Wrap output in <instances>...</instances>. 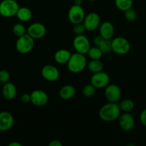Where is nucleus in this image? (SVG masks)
<instances>
[{
  "label": "nucleus",
  "mask_w": 146,
  "mask_h": 146,
  "mask_svg": "<svg viewBox=\"0 0 146 146\" xmlns=\"http://www.w3.org/2000/svg\"><path fill=\"white\" fill-rule=\"evenodd\" d=\"M120 111L117 103L108 102L100 108L99 111V118L105 122L115 121L120 115Z\"/></svg>",
  "instance_id": "f257e3e1"
},
{
  "label": "nucleus",
  "mask_w": 146,
  "mask_h": 146,
  "mask_svg": "<svg viewBox=\"0 0 146 146\" xmlns=\"http://www.w3.org/2000/svg\"><path fill=\"white\" fill-rule=\"evenodd\" d=\"M87 61L84 54L75 52L72 54L67 63V68L72 74H79L87 67Z\"/></svg>",
  "instance_id": "f03ea898"
},
{
  "label": "nucleus",
  "mask_w": 146,
  "mask_h": 146,
  "mask_svg": "<svg viewBox=\"0 0 146 146\" xmlns=\"http://www.w3.org/2000/svg\"><path fill=\"white\" fill-rule=\"evenodd\" d=\"M34 46V39L28 34L18 37L16 42V49L19 53L26 54L29 53Z\"/></svg>",
  "instance_id": "7ed1b4c3"
},
{
  "label": "nucleus",
  "mask_w": 146,
  "mask_h": 146,
  "mask_svg": "<svg viewBox=\"0 0 146 146\" xmlns=\"http://www.w3.org/2000/svg\"><path fill=\"white\" fill-rule=\"evenodd\" d=\"M19 8L17 0H3L0 2V15L7 18L14 17Z\"/></svg>",
  "instance_id": "20e7f679"
},
{
  "label": "nucleus",
  "mask_w": 146,
  "mask_h": 146,
  "mask_svg": "<svg viewBox=\"0 0 146 146\" xmlns=\"http://www.w3.org/2000/svg\"><path fill=\"white\" fill-rule=\"evenodd\" d=\"M112 51L119 55H125L130 50V44L125 38L117 36L111 41Z\"/></svg>",
  "instance_id": "39448f33"
},
{
  "label": "nucleus",
  "mask_w": 146,
  "mask_h": 146,
  "mask_svg": "<svg viewBox=\"0 0 146 146\" xmlns=\"http://www.w3.org/2000/svg\"><path fill=\"white\" fill-rule=\"evenodd\" d=\"M67 17L69 21L74 25L83 22L85 17V12L82 6L73 4L69 9Z\"/></svg>",
  "instance_id": "423d86ee"
},
{
  "label": "nucleus",
  "mask_w": 146,
  "mask_h": 146,
  "mask_svg": "<svg viewBox=\"0 0 146 146\" xmlns=\"http://www.w3.org/2000/svg\"><path fill=\"white\" fill-rule=\"evenodd\" d=\"M73 47L76 52L82 54H86L90 48V42L88 38L84 34L76 35L73 39Z\"/></svg>",
  "instance_id": "0eeeda50"
},
{
  "label": "nucleus",
  "mask_w": 146,
  "mask_h": 146,
  "mask_svg": "<svg viewBox=\"0 0 146 146\" xmlns=\"http://www.w3.org/2000/svg\"><path fill=\"white\" fill-rule=\"evenodd\" d=\"M110 76L103 71L93 74L90 78V84L96 88H104L110 84Z\"/></svg>",
  "instance_id": "6e6552de"
},
{
  "label": "nucleus",
  "mask_w": 146,
  "mask_h": 146,
  "mask_svg": "<svg viewBox=\"0 0 146 146\" xmlns=\"http://www.w3.org/2000/svg\"><path fill=\"white\" fill-rule=\"evenodd\" d=\"M121 90L116 84H109L104 88V96L108 102L117 103L121 98Z\"/></svg>",
  "instance_id": "1a4fd4ad"
},
{
  "label": "nucleus",
  "mask_w": 146,
  "mask_h": 146,
  "mask_svg": "<svg viewBox=\"0 0 146 146\" xmlns=\"http://www.w3.org/2000/svg\"><path fill=\"white\" fill-rule=\"evenodd\" d=\"M83 24L87 31H94L99 28L100 25V17L95 12H90L85 15Z\"/></svg>",
  "instance_id": "9d476101"
},
{
  "label": "nucleus",
  "mask_w": 146,
  "mask_h": 146,
  "mask_svg": "<svg viewBox=\"0 0 146 146\" xmlns=\"http://www.w3.org/2000/svg\"><path fill=\"white\" fill-rule=\"evenodd\" d=\"M27 33L34 40L40 39L46 35L47 29L45 26L42 23L35 22L29 26Z\"/></svg>",
  "instance_id": "9b49d317"
},
{
  "label": "nucleus",
  "mask_w": 146,
  "mask_h": 146,
  "mask_svg": "<svg viewBox=\"0 0 146 146\" xmlns=\"http://www.w3.org/2000/svg\"><path fill=\"white\" fill-rule=\"evenodd\" d=\"M41 75L44 80L50 82H54L60 78L58 68L53 65H45L41 70Z\"/></svg>",
  "instance_id": "f8f14e48"
},
{
  "label": "nucleus",
  "mask_w": 146,
  "mask_h": 146,
  "mask_svg": "<svg viewBox=\"0 0 146 146\" xmlns=\"http://www.w3.org/2000/svg\"><path fill=\"white\" fill-rule=\"evenodd\" d=\"M30 95H31V103L35 106H44L48 103V95L45 91L42 90H34L30 94Z\"/></svg>",
  "instance_id": "ddd939ff"
},
{
  "label": "nucleus",
  "mask_w": 146,
  "mask_h": 146,
  "mask_svg": "<svg viewBox=\"0 0 146 146\" xmlns=\"http://www.w3.org/2000/svg\"><path fill=\"white\" fill-rule=\"evenodd\" d=\"M119 125L120 128L124 131H130L135 125V118L130 113H124L120 115Z\"/></svg>",
  "instance_id": "4468645a"
},
{
  "label": "nucleus",
  "mask_w": 146,
  "mask_h": 146,
  "mask_svg": "<svg viewBox=\"0 0 146 146\" xmlns=\"http://www.w3.org/2000/svg\"><path fill=\"white\" fill-rule=\"evenodd\" d=\"M14 121V117L9 112H0V131H7L11 129Z\"/></svg>",
  "instance_id": "2eb2a0df"
},
{
  "label": "nucleus",
  "mask_w": 146,
  "mask_h": 146,
  "mask_svg": "<svg viewBox=\"0 0 146 146\" xmlns=\"http://www.w3.org/2000/svg\"><path fill=\"white\" fill-rule=\"evenodd\" d=\"M115 32L114 26L110 21H104L99 27V33L104 39L111 40Z\"/></svg>",
  "instance_id": "dca6fc26"
},
{
  "label": "nucleus",
  "mask_w": 146,
  "mask_h": 146,
  "mask_svg": "<svg viewBox=\"0 0 146 146\" xmlns=\"http://www.w3.org/2000/svg\"><path fill=\"white\" fill-rule=\"evenodd\" d=\"M72 54L70 51L65 48L57 50L54 55V58L59 64H65L70 60Z\"/></svg>",
  "instance_id": "f3484780"
},
{
  "label": "nucleus",
  "mask_w": 146,
  "mask_h": 146,
  "mask_svg": "<svg viewBox=\"0 0 146 146\" xmlns=\"http://www.w3.org/2000/svg\"><path fill=\"white\" fill-rule=\"evenodd\" d=\"M17 94V88L12 83L7 82L4 84L2 88L3 96L7 100H12L16 97Z\"/></svg>",
  "instance_id": "a211bd4d"
},
{
  "label": "nucleus",
  "mask_w": 146,
  "mask_h": 146,
  "mask_svg": "<svg viewBox=\"0 0 146 146\" xmlns=\"http://www.w3.org/2000/svg\"><path fill=\"white\" fill-rule=\"evenodd\" d=\"M76 89L73 86L65 85L60 88L59 91V96L64 100L71 99L75 96Z\"/></svg>",
  "instance_id": "6ab92c4d"
},
{
  "label": "nucleus",
  "mask_w": 146,
  "mask_h": 146,
  "mask_svg": "<svg viewBox=\"0 0 146 146\" xmlns=\"http://www.w3.org/2000/svg\"><path fill=\"white\" fill-rule=\"evenodd\" d=\"M16 16L19 21H22V22H27V21L31 20V17H32V12L27 7H19Z\"/></svg>",
  "instance_id": "aec40b11"
},
{
  "label": "nucleus",
  "mask_w": 146,
  "mask_h": 146,
  "mask_svg": "<svg viewBox=\"0 0 146 146\" xmlns=\"http://www.w3.org/2000/svg\"><path fill=\"white\" fill-rule=\"evenodd\" d=\"M87 68L90 72L95 74V73L103 71L104 65L100 60H91L90 62L87 63Z\"/></svg>",
  "instance_id": "412c9836"
},
{
  "label": "nucleus",
  "mask_w": 146,
  "mask_h": 146,
  "mask_svg": "<svg viewBox=\"0 0 146 146\" xmlns=\"http://www.w3.org/2000/svg\"><path fill=\"white\" fill-rule=\"evenodd\" d=\"M120 111L124 113H130L133 110L135 107V104L131 99L125 98L121 101L119 104Z\"/></svg>",
  "instance_id": "4be33fe9"
},
{
  "label": "nucleus",
  "mask_w": 146,
  "mask_h": 146,
  "mask_svg": "<svg viewBox=\"0 0 146 146\" xmlns=\"http://www.w3.org/2000/svg\"><path fill=\"white\" fill-rule=\"evenodd\" d=\"M116 7L122 11L130 9L133 6V0H115Z\"/></svg>",
  "instance_id": "5701e85b"
},
{
  "label": "nucleus",
  "mask_w": 146,
  "mask_h": 146,
  "mask_svg": "<svg viewBox=\"0 0 146 146\" xmlns=\"http://www.w3.org/2000/svg\"><path fill=\"white\" fill-rule=\"evenodd\" d=\"M88 56L91 58V60H100V58L102 57L103 54L100 48L97 46H93L90 47L89 49L88 52Z\"/></svg>",
  "instance_id": "b1692460"
},
{
  "label": "nucleus",
  "mask_w": 146,
  "mask_h": 146,
  "mask_svg": "<svg viewBox=\"0 0 146 146\" xmlns=\"http://www.w3.org/2000/svg\"><path fill=\"white\" fill-rule=\"evenodd\" d=\"M96 89L97 88L92 84H87L83 87L82 93V95L86 98H91L95 94Z\"/></svg>",
  "instance_id": "393cba45"
},
{
  "label": "nucleus",
  "mask_w": 146,
  "mask_h": 146,
  "mask_svg": "<svg viewBox=\"0 0 146 146\" xmlns=\"http://www.w3.org/2000/svg\"><path fill=\"white\" fill-rule=\"evenodd\" d=\"M13 34L17 37H19L21 36L24 35V34H27V29H26L25 27L24 24H21V23H17L13 26L12 28Z\"/></svg>",
  "instance_id": "a878e982"
},
{
  "label": "nucleus",
  "mask_w": 146,
  "mask_h": 146,
  "mask_svg": "<svg viewBox=\"0 0 146 146\" xmlns=\"http://www.w3.org/2000/svg\"><path fill=\"white\" fill-rule=\"evenodd\" d=\"M99 48L102 51L103 54H110L112 51V44H111V40L109 39H104L102 45L100 46Z\"/></svg>",
  "instance_id": "bb28decb"
},
{
  "label": "nucleus",
  "mask_w": 146,
  "mask_h": 146,
  "mask_svg": "<svg viewBox=\"0 0 146 146\" xmlns=\"http://www.w3.org/2000/svg\"><path fill=\"white\" fill-rule=\"evenodd\" d=\"M125 17L128 21H135L137 18V14L133 8L125 11Z\"/></svg>",
  "instance_id": "cd10ccee"
},
{
  "label": "nucleus",
  "mask_w": 146,
  "mask_h": 146,
  "mask_svg": "<svg viewBox=\"0 0 146 146\" xmlns=\"http://www.w3.org/2000/svg\"><path fill=\"white\" fill-rule=\"evenodd\" d=\"M85 31L86 29L83 23H80V24H77L74 25L73 32L75 35H82V34H84Z\"/></svg>",
  "instance_id": "c85d7f7f"
},
{
  "label": "nucleus",
  "mask_w": 146,
  "mask_h": 146,
  "mask_svg": "<svg viewBox=\"0 0 146 146\" xmlns=\"http://www.w3.org/2000/svg\"><path fill=\"white\" fill-rule=\"evenodd\" d=\"M10 78V74L6 70H1L0 71V82L3 84L9 82Z\"/></svg>",
  "instance_id": "c756f323"
},
{
  "label": "nucleus",
  "mask_w": 146,
  "mask_h": 146,
  "mask_svg": "<svg viewBox=\"0 0 146 146\" xmlns=\"http://www.w3.org/2000/svg\"><path fill=\"white\" fill-rule=\"evenodd\" d=\"M104 41V38H103L101 36L99 35V36H97L94 37V39H93V44H94V46H95L100 47V46L102 45V44L103 41Z\"/></svg>",
  "instance_id": "7c9ffc66"
},
{
  "label": "nucleus",
  "mask_w": 146,
  "mask_h": 146,
  "mask_svg": "<svg viewBox=\"0 0 146 146\" xmlns=\"http://www.w3.org/2000/svg\"><path fill=\"white\" fill-rule=\"evenodd\" d=\"M21 101L24 104H28V103H31V95L30 94H23L21 96Z\"/></svg>",
  "instance_id": "2f4dec72"
},
{
  "label": "nucleus",
  "mask_w": 146,
  "mask_h": 146,
  "mask_svg": "<svg viewBox=\"0 0 146 146\" xmlns=\"http://www.w3.org/2000/svg\"><path fill=\"white\" fill-rule=\"evenodd\" d=\"M140 121L143 125L146 127V108H145L140 114Z\"/></svg>",
  "instance_id": "473e14b6"
},
{
  "label": "nucleus",
  "mask_w": 146,
  "mask_h": 146,
  "mask_svg": "<svg viewBox=\"0 0 146 146\" xmlns=\"http://www.w3.org/2000/svg\"><path fill=\"white\" fill-rule=\"evenodd\" d=\"M49 146H62V143L58 140H53L49 143Z\"/></svg>",
  "instance_id": "72a5a7b5"
},
{
  "label": "nucleus",
  "mask_w": 146,
  "mask_h": 146,
  "mask_svg": "<svg viewBox=\"0 0 146 146\" xmlns=\"http://www.w3.org/2000/svg\"><path fill=\"white\" fill-rule=\"evenodd\" d=\"M9 146H21L19 143L17 142H11L9 144Z\"/></svg>",
  "instance_id": "f704fd0d"
},
{
  "label": "nucleus",
  "mask_w": 146,
  "mask_h": 146,
  "mask_svg": "<svg viewBox=\"0 0 146 146\" xmlns=\"http://www.w3.org/2000/svg\"><path fill=\"white\" fill-rule=\"evenodd\" d=\"M74 4H76V5L82 6V0H74Z\"/></svg>",
  "instance_id": "c9c22d12"
},
{
  "label": "nucleus",
  "mask_w": 146,
  "mask_h": 146,
  "mask_svg": "<svg viewBox=\"0 0 146 146\" xmlns=\"http://www.w3.org/2000/svg\"><path fill=\"white\" fill-rule=\"evenodd\" d=\"M90 1H97V0H88Z\"/></svg>",
  "instance_id": "e433bc0d"
}]
</instances>
